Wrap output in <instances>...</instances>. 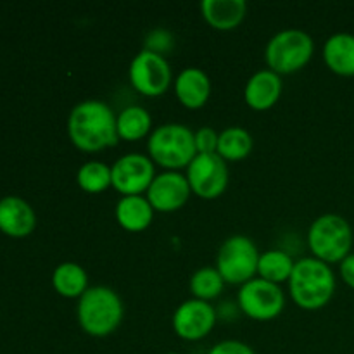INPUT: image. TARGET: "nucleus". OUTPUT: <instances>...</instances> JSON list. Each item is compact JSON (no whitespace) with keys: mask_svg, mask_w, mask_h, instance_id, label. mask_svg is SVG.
Returning <instances> with one entry per match:
<instances>
[{"mask_svg":"<svg viewBox=\"0 0 354 354\" xmlns=\"http://www.w3.org/2000/svg\"><path fill=\"white\" fill-rule=\"evenodd\" d=\"M130 83L138 93L147 97H159L168 90L171 83V68L165 55L151 50H142L131 59L128 69Z\"/></svg>","mask_w":354,"mask_h":354,"instance_id":"9","label":"nucleus"},{"mask_svg":"<svg viewBox=\"0 0 354 354\" xmlns=\"http://www.w3.org/2000/svg\"><path fill=\"white\" fill-rule=\"evenodd\" d=\"M207 354H256L251 346L241 341H221L209 349Z\"/></svg>","mask_w":354,"mask_h":354,"instance_id":"28","label":"nucleus"},{"mask_svg":"<svg viewBox=\"0 0 354 354\" xmlns=\"http://www.w3.org/2000/svg\"><path fill=\"white\" fill-rule=\"evenodd\" d=\"M308 245L313 258L327 263H341L351 254L353 228L341 214H322L308 230Z\"/></svg>","mask_w":354,"mask_h":354,"instance_id":"5","label":"nucleus"},{"mask_svg":"<svg viewBox=\"0 0 354 354\" xmlns=\"http://www.w3.org/2000/svg\"><path fill=\"white\" fill-rule=\"evenodd\" d=\"M223 277L220 275L216 268H211V266L199 268L190 277V292H192L194 299H201L207 303V301L220 296L223 292Z\"/></svg>","mask_w":354,"mask_h":354,"instance_id":"25","label":"nucleus"},{"mask_svg":"<svg viewBox=\"0 0 354 354\" xmlns=\"http://www.w3.org/2000/svg\"><path fill=\"white\" fill-rule=\"evenodd\" d=\"M149 158L168 171L187 168L197 156L194 131L180 123H168L158 127L147 142Z\"/></svg>","mask_w":354,"mask_h":354,"instance_id":"4","label":"nucleus"},{"mask_svg":"<svg viewBox=\"0 0 354 354\" xmlns=\"http://www.w3.org/2000/svg\"><path fill=\"white\" fill-rule=\"evenodd\" d=\"M116 127L120 138L127 142H135L147 137L152 127V118L145 107L128 106L116 118Z\"/></svg>","mask_w":354,"mask_h":354,"instance_id":"21","label":"nucleus"},{"mask_svg":"<svg viewBox=\"0 0 354 354\" xmlns=\"http://www.w3.org/2000/svg\"><path fill=\"white\" fill-rule=\"evenodd\" d=\"M113 171V187L123 196H140L147 194L149 187L154 182V162L149 156L124 154L111 166Z\"/></svg>","mask_w":354,"mask_h":354,"instance_id":"11","label":"nucleus"},{"mask_svg":"<svg viewBox=\"0 0 354 354\" xmlns=\"http://www.w3.org/2000/svg\"><path fill=\"white\" fill-rule=\"evenodd\" d=\"M339 272H341L342 280L346 286L354 289V252L346 256L341 263H339Z\"/></svg>","mask_w":354,"mask_h":354,"instance_id":"29","label":"nucleus"},{"mask_svg":"<svg viewBox=\"0 0 354 354\" xmlns=\"http://www.w3.org/2000/svg\"><path fill=\"white\" fill-rule=\"evenodd\" d=\"M252 151V137L241 127H230L223 130L218 138L216 154L225 161H241Z\"/></svg>","mask_w":354,"mask_h":354,"instance_id":"23","label":"nucleus"},{"mask_svg":"<svg viewBox=\"0 0 354 354\" xmlns=\"http://www.w3.org/2000/svg\"><path fill=\"white\" fill-rule=\"evenodd\" d=\"M259 251L245 235H232L221 244L216 258V270L227 283L244 286L258 273Z\"/></svg>","mask_w":354,"mask_h":354,"instance_id":"7","label":"nucleus"},{"mask_svg":"<svg viewBox=\"0 0 354 354\" xmlns=\"http://www.w3.org/2000/svg\"><path fill=\"white\" fill-rule=\"evenodd\" d=\"M282 95V78L272 69H259L249 78L244 88V99L249 107L266 111Z\"/></svg>","mask_w":354,"mask_h":354,"instance_id":"15","label":"nucleus"},{"mask_svg":"<svg viewBox=\"0 0 354 354\" xmlns=\"http://www.w3.org/2000/svg\"><path fill=\"white\" fill-rule=\"evenodd\" d=\"M218 138H220V135H218L213 128L209 127L199 128V130L194 133L197 154H216Z\"/></svg>","mask_w":354,"mask_h":354,"instance_id":"26","label":"nucleus"},{"mask_svg":"<svg viewBox=\"0 0 354 354\" xmlns=\"http://www.w3.org/2000/svg\"><path fill=\"white\" fill-rule=\"evenodd\" d=\"M123 301L116 290L106 286L88 287L78 299L76 317L80 327L92 337H107L123 322Z\"/></svg>","mask_w":354,"mask_h":354,"instance_id":"3","label":"nucleus"},{"mask_svg":"<svg viewBox=\"0 0 354 354\" xmlns=\"http://www.w3.org/2000/svg\"><path fill=\"white\" fill-rule=\"evenodd\" d=\"M216 311L209 303L189 299L176 308L173 315V330L183 341H201L213 330Z\"/></svg>","mask_w":354,"mask_h":354,"instance_id":"12","label":"nucleus"},{"mask_svg":"<svg viewBox=\"0 0 354 354\" xmlns=\"http://www.w3.org/2000/svg\"><path fill=\"white\" fill-rule=\"evenodd\" d=\"M173 44L171 35L166 30H154L147 38V47L145 50L156 52V54L162 55V52H168L169 47Z\"/></svg>","mask_w":354,"mask_h":354,"instance_id":"27","label":"nucleus"},{"mask_svg":"<svg viewBox=\"0 0 354 354\" xmlns=\"http://www.w3.org/2000/svg\"><path fill=\"white\" fill-rule=\"evenodd\" d=\"M248 12L245 0H203L201 14L209 26L220 31H230L244 21Z\"/></svg>","mask_w":354,"mask_h":354,"instance_id":"17","label":"nucleus"},{"mask_svg":"<svg viewBox=\"0 0 354 354\" xmlns=\"http://www.w3.org/2000/svg\"><path fill=\"white\" fill-rule=\"evenodd\" d=\"M175 93L182 106L189 109H199L209 99V76L199 68L182 69L175 80Z\"/></svg>","mask_w":354,"mask_h":354,"instance_id":"16","label":"nucleus"},{"mask_svg":"<svg viewBox=\"0 0 354 354\" xmlns=\"http://www.w3.org/2000/svg\"><path fill=\"white\" fill-rule=\"evenodd\" d=\"M289 290L294 303L303 310H322L330 303L335 292V277L330 265L317 258L296 261L289 279Z\"/></svg>","mask_w":354,"mask_h":354,"instance_id":"2","label":"nucleus"},{"mask_svg":"<svg viewBox=\"0 0 354 354\" xmlns=\"http://www.w3.org/2000/svg\"><path fill=\"white\" fill-rule=\"evenodd\" d=\"M296 263L292 261L287 252L279 251V249H270L259 256L258 261V275L259 279L268 280L272 283H282L289 282L290 275Z\"/></svg>","mask_w":354,"mask_h":354,"instance_id":"22","label":"nucleus"},{"mask_svg":"<svg viewBox=\"0 0 354 354\" xmlns=\"http://www.w3.org/2000/svg\"><path fill=\"white\" fill-rule=\"evenodd\" d=\"M113 109L102 100L88 99L76 104L68 118V135L83 152H99L120 140Z\"/></svg>","mask_w":354,"mask_h":354,"instance_id":"1","label":"nucleus"},{"mask_svg":"<svg viewBox=\"0 0 354 354\" xmlns=\"http://www.w3.org/2000/svg\"><path fill=\"white\" fill-rule=\"evenodd\" d=\"M116 221L128 232H142L152 223L154 207L142 196H123L116 204Z\"/></svg>","mask_w":354,"mask_h":354,"instance_id":"18","label":"nucleus"},{"mask_svg":"<svg viewBox=\"0 0 354 354\" xmlns=\"http://www.w3.org/2000/svg\"><path fill=\"white\" fill-rule=\"evenodd\" d=\"M324 61L339 76H354V35L335 33L324 45Z\"/></svg>","mask_w":354,"mask_h":354,"instance_id":"19","label":"nucleus"},{"mask_svg":"<svg viewBox=\"0 0 354 354\" xmlns=\"http://www.w3.org/2000/svg\"><path fill=\"white\" fill-rule=\"evenodd\" d=\"M52 286H54L55 292L61 294L62 297H68V299L78 297L80 299L88 289V277L78 263L66 261L55 266L54 273H52Z\"/></svg>","mask_w":354,"mask_h":354,"instance_id":"20","label":"nucleus"},{"mask_svg":"<svg viewBox=\"0 0 354 354\" xmlns=\"http://www.w3.org/2000/svg\"><path fill=\"white\" fill-rule=\"evenodd\" d=\"M76 182L80 189L88 194H100L113 187V171L111 166L102 161H88L76 173Z\"/></svg>","mask_w":354,"mask_h":354,"instance_id":"24","label":"nucleus"},{"mask_svg":"<svg viewBox=\"0 0 354 354\" xmlns=\"http://www.w3.org/2000/svg\"><path fill=\"white\" fill-rule=\"evenodd\" d=\"M239 306L256 322H270L282 313L286 306V296L280 286L254 277L239 290Z\"/></svg>","mask_w":354,"mask_h":354,"instance_id":"8","label":"nucleus"},{"mask_svg":"<svg viewBox=\"0 0 354 354\" xmlns=\"http://www.w3.org/2000/svg\"><path fill=\"white\" fill-rule=\"evenodd\" d=\"M166 354H180V353H166Z\"/></svg>","mask_w":354,"mask_h":354,"instance_id":"30","label":"nucleus"},{"mask_svg":"<svg viewBox=\"0 0 354 354\" xmlns=\"http://www.w3.org/2000/svg\"><path fill=\"white\" fill-rule=\"evenodd\" d=\"M190 194H192V189L185 175L180 171H165L161 175H156L154 182L147 190V201L154 207V211L173 213L185 206Z\"/></svg>","mask_w":354,"mask_h":354,"instance_id":"13","label":"nucleus"},{"mask_svg":"<svg viewBox=\"0 0 354 354\" xmlns=\"http://www.w3.org/2000/svg\"><path fill=\"white\" fill-rule=\"evenodd\" d=\"M187 180L201 199H216L227 190L228 166L218 154H197L187 166Z\"/></svg>","mask_w":354,"mask_h":354,"instance_id":"10","label":"nucleus"},{"mask_svg":"<svg viewBox=\"0 0 354 354\" xmlns=\"http://www.w3.org/2000/svg\"><path fill=\"white\" fill-rule=\"evenodd\" d=\"M37 214L30 203L17 196L0 199V232L7 237L24 239L33 234Z\"/></svg>","mask_w":354,"mask_h":354,"instance_id":"14","label":"nucleus"},{"mask_svg":"<svg viewBox=\"0 0 354 354\" xmlns=\"http://www.w3.org/2000/svg\"><path fill=\"white\" fill-rule=\"evenodd\" d=\"M315 52V41L306 31L289 28L270 38L266 45V64L277 75H290L310 62Z\"/></svg>","mask_w":354,"mask_h":354,"instance_id":"6","label":"nucleus"}]
</instances>
